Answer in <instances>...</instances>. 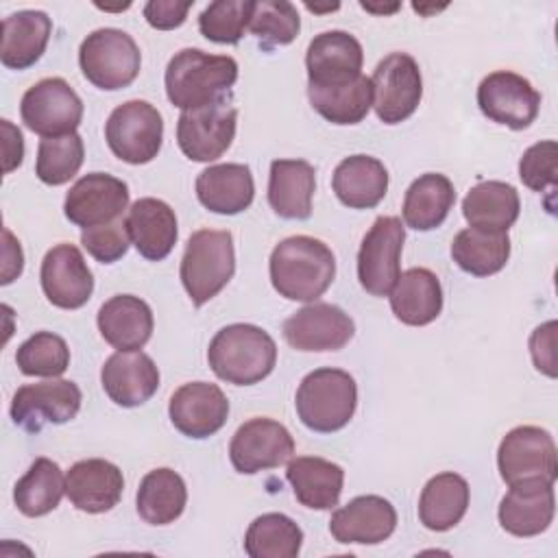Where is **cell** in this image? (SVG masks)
<instances>
[{
	"instance_id": "1",
	"label": "cell",
	"mask_w": 558,
	"mask_h": 558,
	"mask_svg": "<svg viewBox=\"0 0 558 558\" xmlns=\"http://www.w3.org/2000/svg\"><path fill=\"white\" fill-rule=\"evenodd\" d=\"M268 270L270 283L279 296L314 303L327 292L336 277V257L318 238L290 235L272 248Z\"/></svg>"
},
{
	"instance_id": "2",
	"label": "cell",
	"mask_w": 558,
	"mask_h": 558,
	"mask_svg": "<svg viewBox=\"0 0 558 558\" xmlns=\"http://www.w3.org/2000/svg\"><path fill=\"white\" fill-rule=\"evenodd\" d=\"M238 81V63L227 54H209L198 48L179 50L166 68L168 100L181 111L201 109L225 98Z\"/></svg>"
},
{
	"instance_id": "3",
	"label": "cell",
	"mask_w": 558,
	"mask_h": 558,
	"mask_svg": "<svg viewBox=\"0 0 558 558\" xmlns=\"http://www.w3.org/2000/svg\"><path fill=\"white\" fill-rule=\"evenodd\" d=\"M214 375L233 386L266 379L277 364V344L268 331L248 323H233L216 331L207 349Z\"/></svg>"
},
{
	"instance_id": "4",
	"label": "cell",
	"mask_w": 558,
	"mask_h": 558,
	"mask_svg": "<svg viewBox=\"0 0 558 558\" xmlns=\"http://www.w3.org/2000/svg\"><path fill=\"white\" fill-rule=\"evenodd\" d=\"M294 405L307 429L318 434L338 432L355 414V379L342 368H316L301 379Z\"/></svg>"
},
{
	"instance_id": "5",
	"label": "cell",
	"mask_w": 558,
	"mask_h": 558,
	"mask_svg": "<svg viewBox=\"0 0 558 558\" xmlns=\"http://www.w3.org/2000/svg\"><path fill=\"white\" fill-rule=\"evenodd\" d=\"M235 272L233 235L222 229H198L190 235L179 277L190 301L201 307L211 301Z\"/></svg>"
},
{
	"instance_id": "6",
	"label": "cell",
	"mask_w": 558,
	"mask_h": 558,
	"mask_svg": "<svg viewBox=\"0 0 558 558\" xmlns=\"http://www.w3.org/2000/svg\"><path fill=\"white\" fill-rule=\"evenodd\" d=\"M83 76L98 89L116 92L129 87L142 65L135 39L120 28H98L89 33L78 48Z\"/></svg>"
},
{
	"instance_id": "7",
	"label": "cell",
	"mask_w": 558,
	"mask_h": 558,
	"mask_svg": "<svg viewBox=\"0 0 558 558\" xmlns=\"http://www.w3.org/2000/svg\"><path fill=\"white\" fill-rule=\"evenodd\" d=\"M105 140L120 161L131 166L148 163L163 142L161 113L146 100H126L107 118Z\"/></svg>"
},
{
	"instance_id": "8",
	"label": "cell",
	"mask_w": 558,
	"mask_h": 558,
	"mask_svg": "<svg viewBox=\"0 0 558 558\" xmlns=\"http://www.w3.org/2000/svg\"><path fill=\"white\" fill-rule=\"evenodd\" d=\"M497 466L501 480L512 486L525 480L558 477V453L551 434L536 425H519L510 429L497 449Z\"/></svg>"
},
{
	"instance_id": "9",
	"label": "cell",
	"mask_w": 558,
	"mask_h": 558,
	"mask_svg": "<svg viewBox=\"0 0 558 558\" xmlns=\"http://www.w3.org/2000/svg\"><path fill=\"white\" fill-rule=\"evenodd\" d=\"M22 122L41 137L76 133L83 120V100L59 76L41 78L28 87L20 102Z\"/></svg>"
},
{
	"instance_id": "10",
	"label": "cell",
	"mask_w": 558,
	"mask_h": 558,
	"mask_svg": "<svg viewBox=\"0 0 558 558\" xmlns=\"http://www.w3.org/2000/svg\"><path fill=\"white\" fill-rule=\"evenodd\" d=\"M405 227L397 216H379L357 251L360 286L373 296H386L401 275Z\"/></svg>"
},
{
	"instance_id": "11",
	"label": "cell",
	"mask_w": 558,
	"mask_h": 558,
	"mask_svg": "<svg viewBox=\"0 0 558 558\" xmlns=\"http://www.w3.org/2000/svg\"><path fill=\"white\" fill-rule=\"evenodd\" d=\"M373 109L384 124L408 120L421 102L423 78L418 63L408 52L386 54L373 72Z\"/></svg>"
},
{
	"instance_id": "12",
	"label": "cell",
	"mask_w": 558,
	"mask_h": 558,
	"mask_svg": "<svg viewBox=\"0 0 558 558\" xmlns=\"http://www.w3.org/2000/svg\"><path fill=\"white\" fill-rule=\"evenodd\" d=\"M235 122L238 109L225 98L201 109L183 111L177 120V144L192 161H214L231 146L235 137Z\"/></svg>"
},
{
	"instance_id": "13",
	"label": "cell",
	"mask_w": 558,
	"mask_h": 558,
	"mask_svg": "<svg viewBox=\"0 0 558 558\" xmlns=\"http://www.w3.org/2000/svg\"><path fill=\"white\" fill-rule=\"evenodd\" d=\"M81 388L70 379H48L26 384L15 390L11 401V418L24 432L37 434L44 425H63L81 410Z\"/></svg>"
},
{
	"instance_id": "14",
	"label": "cell",
	"mask_w": 558,
	"mask_h": 558,
	"mask_svg": "<svg viewBox=\"0 0 558 558\" xmlns=\"http://www.w3.org/2000/svg\"><path fill=\"white\" fill-rule=\"evenodd\" d=\"M480 111L512 131L527 129L541 109V94L532 83L510 70H497L482 78L477 87Z\"/></svg>"
},
{
	"instance_id": "15",
	"label": "cell",
	"mask_w": 558,
	"mask_h": 558,
	"mask_svg": "<svg viewBox=\"0 0 558 558\" xmlns=\"http://www.w3.org/2000/svg\"><path fill=\"white\" fill-rule=\"evenodd\" d=\"M292 434L286 425L266 416H255L242 423L229 442V460L242 475L281 466L292 458Z\"/></svg>"
},
{
	"instance_id": "16",
	"label": "cell",
	"mask_w": 558,
	"mask_h": 558,
	"mask_svg": "<svg viewBox=\"0 0 558 558\" xmlns=\"http://www.w3.org/2000/svg\"><path fill=\"white\" fill-rule=\"evenodd\" d=\"M129 205V185L107 172L81 177L63 201L65 218L83 229L113 222Z\"/></svg>"
},
{
	"instance_id": "17",
	"label": "cell",
	"mask_w": 558,
	"mask_h": 558,
	"mask_svg": "<svg viewBox=\"0 0 558 558\" xmlns=\"http://www.w3.org/2000/svg\"><path fill=\"white\" fill-rule=\"evenodd\" d=\"M168 416L183 436L209 438L227 423L229 399L216 384L190 381L172 392Z\"/></svg>"
},
{
	"instance_id": "18",
	"label": "cell",
	"mask_w": 558,
	"mask_h": 558,
	"mask_svg": "<svg viewBox=\"0 0 558 558\" xmlns=\"http://www.w3.org/2000/svg\"><path fill=\"white\" fill-rule=\"evenodd\" d=\"M353 333L351 316L331 303H310L283 323V338L296 351H338Z\"/></svg>"
},
{
	"instance_id": "19",
	"label": "cell",
	"mask_w": 558,
	"mask_h": 558,
	"mask_svg": "<svg viewBox=\"0 0 558 558\" xmlns=\"http://www.w3.org/2000/svg\"><path fill=\"white\" fill-rule=\"evenodd\" d=\"M39 279L46 299L61 310L83 307L94 292V275L74 244L52 246L44 255Z\"/></svg>"
},
{
	"instance_id": "20",
	"label": "cell",
	"mask_w": 558,
	"mask_h": 558,
	"mask_svg": "<svg viewBox=\"0 0 558 558\" xmlns=\"http://www.w3.org/2000/svg\"><path fill=\"white\" fill-rule=\"evenodd\" d=\"M554 482L525 480L510 486V490L504 495L499 504L497 517L499 525L508 534L527 538L545 532L554 521Z\"/></svg>"
},
{
	"instance_id": "21",
	"label": "cell",
	"mask_w": 558,
	"mask_h": 558,
	"mask_svg": "<svg viewBox=\"0 0 558 558\" xmlns=\"http://www.w3.org/2000/svg\"><path fill=\"white\" fill-rule=\"evenodd\" d=\"M362 44L347 31L316 35L305 52L307 85H340L362 74Z\"/></svg>"
},
{
	"instance_id": "22",
	"label": "cell",
	"mask_w": 558,
	"mask_h": 558,
	"mask_svg": "<svg viewBox=\"0 0 558 558\" xmlns=\"http://www.w3.org/2000/svg\"><path fill=\"white\" fill-rule=\"evenodd\" d=\"M397 527L395 506L379 495H360L338 508L329 519V532L338 543L377 545Z\"/></svg>"
},
{
	"instance_id": "23",
	"label": "cell",
	"mask_w": 558,
	"mask_h": 558,
	"mask_svg": "<svg viewBox=\"0 0 558 558\" xmlns=\"http://www.w3.org/2000/svg\"><path fill=\"white\" fill-rule=\"evenodd\" d=\"M100 384L116 405L137 408L157 392L159 368L142 351H118L105 360Z\"/></svg>"
},
{
	"instance_id": "24",
	"label": "cell",
	"mask_w": 558,
	"mask_h": 558,
	"mask_svg": "<svg viewBox=\"0 0 558 558\" xmlns=\"http://www.w3.org/2000/svg\"><path fill=\"white\" fill-rule=\"evenodd\" d=\"M122 471L102 458L78 460L65 475V495L70 504L81 512H109L122 499Z\"/></svg>"
},
{
	"instance_id": "25",
	"label": "cell",
	"mask_w": 558,
	"mask_h": 558,
	"mask_svg": "<svg viewBox=\"0 0 558 558\" xmlns=\"http://www.w3.org/2000/svg\"><path fill=\"white\" fill-rule=\"evenodd\" d=\"M126 231L137 253L150 262H161L177 244L179 227L174 209L153 196L137 198L126 214Z\"/></svg>"
},
{
	"instance_id": "26",
	"label": "cell",
	"mask_w": 558,
	"mask_h": 558,
	"mask_svg": "<svg viewBox=\"0 0 558 558\" xmlns=\"http://www.w3.org/2000/svg\"><path fill=\"white\" fill-rule=\"evenodd\" d=\"M98 331L118 351H140L153 336V312L133 294H116L105 301L96 316Z\"/></svg>"
},
{
	"instance_id": "27",
	"label": "cell",
	"mask_w": 558,
	"mask_h": 558,
	"mask_svg": "<svg viewBox=\"0 0 558 558\" xmlns=\"http://www.w3.org/2000/svg\"><path fill=\"white\" fill-rule=\"evenodd\" d=\"M316 190L314 166L305 159H275L268 174V203L279 218L305 220L312 216Z\"/></svg>"
},
{
	"instance_id": "28",
	"label": "cell",
	"mask_w": 558,
	"mask_h": 558,
	"mask_svg": "<svg viewBox=\"0 0 558 558\" xmlns=\"http://www.w3.org/2000/svg\"><path fill=\"white\" fill-rule=\"evenodd\" d=\"M253 196V174L244 163H216L196 177V198L214 214L235 216L251 207Z\"/></svg>"
},
{
	"instance_id": "29",
	"label": "cell",
	"mask_w": 558,
	"mask_h": 558,
	"mask_svg": "<svg viewBox=\"0 0 558 558\" xmlns=\"http://www.w3.org/2000/svg\"><path fill=\"white\" fill-rule=\"evenodd\" d=\"M331 187L349 209H373L388 192V170L377 157L351 155L336 166Z\"/></svg>"
},
{
	"instance_id": "30",
	"label": "cell",
	"mask_w": 558,
	"mask_h": 558,
	"mask_svg": "<svg viewBox=\"0 0 558 558\" xmlns=\"http://www.w3.org/2000/svg\"><path fill=\"white\" fill-rule=\"evenodd\" d=\"M388 296L392 314L410 327L429 325L442 310V288L429 268H408L401 272Z\"/></svg>"
},
{
	"instance_id": "31",
	"label": "cell",
	"mask_w": 558,
	"mask_h": 558,
	"mask_svg": "<svg viewBox=\"0 0 558 558\" xmlns=\"http://www.w3.org/2000/svg\"><path fill=\"white\" fill-rule=\"evenodd\" d=\"M52 20L44 11H17L2 20L0 61L9 70H26L35 65L50 39Z\"/></svg>"
},
{
	"instance_id": "32",
	"label": "cell",
	"mask_w": 558,
	"mask_h": 558,
	"mask_svg": "<svg viewBox=\"0 0 558 558\" xmlns=\"http://www.w3.org/2000/svg\"><path fill=\"white\" fill-rule=\"evenodd\" d=\"M286 480L290 482L301 506L312 510H331L338 506L342 495L344 471L331 460L318 456H301L288 464Z\"/></svg>"
},
{
	"instance_id": "33",
	"label": "cell",
	"mask_w": 558,
	"mask_h": 558,
	"mask_svg": "<svg viewBox=\"0 0 558 558\" xmlns=\"http://www.w3.org/2000/svg\"><path fill=\"white\" fill-rule=\"evenodd\" d=\"M469 499L471 490L462 475L453 471L438 473L421 490L418 519L432 532H447L462 521Z\"/></svg>"
},
{
	"instance_id": "34",
	"label": "cell",
	"mask_w": 558,
	"mask_h": 558,
	"mask_svg": "<svg viewBox=\"0 0 558 558\" xmlns=\"http://www.w3.org/2000/svg\"><path fill=\"white\" fill-rule=\"evenodd\" d=\"M521 211L519 192L504 181H480L462 201L464 220L484 231H506L517 222Z\"/></svg>"
},
{
	"instance_id": "35",
	"label": "cell",
	"mask_w": 558,
	"mask_h": 558,
	"mask_svg": "<svg viewBox=\"0 0 558 558\" xmlns=\"http://www.w3.org/2000/svg\"><path fill=\"white\" fill-rule=\"evenodd\" d=\"M456 203L449 177L425 172L410 183L403 196V222L414 231H432L445 222Z\"/></svg>"
},
{
	"instance_id": "36",
	"label": "cell",
	"mask_w": 558,
	"mask_h": 558,
	"mask_svg": "<svg viewBox=\"0 0 558 558\" xmlns=\"http://www.w3.org/2000/svg\"><path fill=\"white\" fill-rule=\"evenodd\" d=\"M187 504V488L183 477L168 469L148 471L137 488V514L150 525H168L177 521Z\"/></svg>"
},
{
	"instance_id": "37",
	"label": "cell",
	"mask_w": 558,
	"mask_h": 558,
	"mask_svg": "<svg viewBox=\"0 0 558 558\" xmlns=\"http://www.w3.org/2000/svg\"><path fill=\"white\" fill-rule=\"evenodd\" d=\"M316 113L331 124H357L373 107V83L366 74L340 85H307Z\"/></svg>"
},
{
	"instance_id": "38",
	"label": "cell",
	"mask_w": 558,
	"mask_h": 558,
	"mask_svg": "<svg viewBox=\"0 0 558 558\" xmlns=\"http://www.w3.org/2000/svg\"><path fill=\"white\" fill-rule=\"evenodd\" d=\"M451 257L464 272L473 277H490L499 272L510 257V238L506 231L462 229L451 242Z\"/></svg>"
},
{
	"instance_id": "39",
	"label": "cell",
	"mask_w": 558,
	"mask_h": 558,
	"mask_svg": "<svg viewBox=\"0 0 558 558\" xmlns=\"http://www.w3.org/2000/svg\"><path fill=\"white\" fill-rule=\"evenodd\" d=\"M65 493V477L50 458H37L13 488V501L24 517L52 512Z\"/></svg>"
},
{
	"instance_id": "40",
	"label": "cell",
	"mask_w": 558,
	"mask_h": 558,
	"mask_svg": "<svg viewBox=\"0 0 558 558\" xmlns=\"http://www.w3.org/2000/svg\"><path fill=\"white\" fill-rule=\"evenodd\" d=\"M301 545V527L281 512L257 517L244 536V551L251 558H296Z\"/></svg>"
},
{
	"instance_id": "41",
	"label": "cell",
	"mask_w": 558,
	"mask_h": 558,
	"mask_svg": "<svg viewBox=\"0 0 558 558\" xmlns=\"http://www.w3.org/2000/svg\"><path fill=\"white\" fill-rule=\"evenodd\" d=\"M85 146L78 133L44 137L37 148L35 174L46 185L68 183L83 166Z\"/></svg>"
},
{
	"instance_id": "42",
	"label": "cell",
	"mask_w": 558,
	"mask_h": 558,
	"mask_svg": "<svg viewBox=\"0 0 558 558\" xmlns=\"http://www.w3.org/2000/svg\"><path fill=\"white\" fill-rule=\"evenodd\" d=\"M248 31L257 37L262 50L288 46L301 31L299 11L286 0H259L253 2Z\"/></svg>"
},
{
	"instance_id": "43",
	"label": "cell",
	"mask_w": 558,
	"mask_h": 558,
	"mask_svg": "<svg viewBox=\"0 0 558 558\" xmlns=\"http://www.w3.org/2000/svg\"><path fill=\"white\" fill-rule=\"evenodd\" d=\"M15 364L28 377H59L70 366L68 342L52 331H37L17 347Z\"/></svg>"
},
{
	"instance_id": "44",
	"label": "cell",
	"mask_w": 558,
	"mask_h": 558,
	"mask_svg": "<svg viewBox=\"0 0 558 558\" xmlns=\"http://www.w3.org/2000/svg\"><path fill=\"white\" fill-rule=\"evenodd\" d=\"M253 0H216L198 15V31L214 44H238L248 28Z\"/></svg>"
},
{
	"instance_id": "45",
	"label": "cell",
	"mask_w": 558,
	"mask_h": 558,
	"mask_svg": "<svg viewBox=\"0 0 558 558\" xmlns=\"http://www.w3.org/2000/svg\"><path fill=\"white\" fill-rule=\"evenodd\" d=\"M519 179L532 192H545L558 181V144L554 140L532 144L519 159Z\"/></svg>"
},
{
	"instance_id": "46",
	"label": "cell",
	"mask_w": 558,
	"mask_h": 558,
	"mask_svg": "<svg viewBox=\"0 0 558 558\" xmlns=\"http://www.w3.org/2000/svg\"><path fill=\"white\" fill-rule=\"evenodd\" d=\"M81 244L96 262L113 264L126 255L131 246V235L126 231V222L118 218L107 225L83 229Z\"/></svg>"
},
{
	"instance_id": "47",
	"label": "cell",
	"mask_w": 558,
	"mask_h": 558,
	"mask_svg": "<svg viewBox=\"0 0 558 558\" xmlns=\"http://www.w3.org/2000/svg\"><path fill=\"white\" fill-rule=\"evenodd\" d=\"M556 320H547L530 336L532 362L547 377H556Z\"/></svg>"
},
{
	"instance_id": "48",
	"label": "cell",
	"mask_w": 558,
	"mask_h": 558,
	"mask_svg": "<svg viewBox=\"0 0 558 558\" xmlns=\"http://www.w3.org/2000/svg\"><path fill=\"white\" fill-rule=\"evenodd\" d=\"M190 9H192V2L150 0L144 4V17L157 31H172L185 22Z\"/></svg>"
},
{
	"instance_id": "49",
	"label": "cell",
	"mask_w": 558,
	"mask_h": 558,
	"mask_svg": "<svg viewBox=\"0 0 558 558\" xmlns=\"http://www.w3.org/2000/svg\"><path fill=\"white\" fill-rule=\"evenodd\" d=\"M2 148H4V174L13 172L24 159V140L17 126L2 120Z\"/></svg>"
},
{
	"instance_id": "50",
	"label": "cell",
	"mask_w": 558,
	"mask_h": 558,
	"mask_svg": "<svg viewBox=\"0 0 558 558\" xmlns=\"http://www.w3.org/2000/svg\"><path fill=\"white\" fill-rule=\"evenodd\" d=\"M2 235H4V264H2V279H0V283L7 286L15 277H20V272L24 268V255H22L20 242L11 235L9 229H4Z\"/></svg>"
},
{
	"instance_id": "51",
	"label": "cell",
	"mask_w": 558,
	"mask_h": 558,
	"mask_svg": "<svg viewBox=\"0 0 558 558\" xmlns=\"http://www.w3.org/2000/svg\"><path fill=\"white\" fill-rule=\"evenodd\" d=\"M401 4H390V7H373V4H366V2H362V9H366V11H373V13H392V11H397Z\"/></svg>"
},
{
	"instance_id": "52",
	"label": "cell",
	"mask_w": 558,
	"mask_h": 558,
	"mask_svg": "<svg viewBox=\"0 0 558 558\" xmlns=\"http://www.w3.org/2000/svg\"><path fill=\"white\" fill-rule=\"evenodd\" d=\"M305 7H307L310 11H318V13H320V11H336V9L340 7V4H329V7H316V4H305Z\"/></svg>"
}]
</instances>
